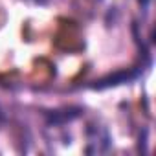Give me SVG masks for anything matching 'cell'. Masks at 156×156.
Listing matches in <instances>:
<instances>
[{
    "mask_svg": "<svg viewBox=\"0 0 156 156\" xmlns=\"http://www.w3.org/2000/svg\"><path fill=\"white\" fill-rule=\"evenodd\" d=\"M149 66H151V53L145 55L140 64L114 70V72H110L107 75H101L98 79H92V81L85 83L83 88L92 90V92H105V90H110V88H119V87H125V85H132L143 75V72Z\"/></svg>",
    "mask_w": 156,
    "mask_h": 156,
    "instance_id": "6da1fadb",
    "label": "cell"
},
{
    "mask_svg": "<svg viewBox=\"0 0 156 156\" xmlns=\"http://www.w3.org/2000/svg\"><path fill=\"white\" fill-rule=\"evenodd\" d=\"M39 114L46 127H64L83 116V107L64 105V107H55V108H41Z\"/></svg>",
    "mask_w": 156,
    "mask_h": 156,
    "instance_id": "7a4b0ae2",
    "label": "cell"
},
{
    "mask_svg": "<svg viewBox=\"0 0 156 156\" xmlns=\"http://www.w3.org/2000/svg\"><path fill=\"white\" fill-rule=\"evenodd\" d=\"M87 134H88V143H96L94 152H107L110 149L112 138L105 127H90Z\"/></svg>",
    "mask_w": 156,
    "mask_h": 156,
    "instance_id": "3957f363",
    "label": "cell"
},
{
    "mask_svg": "<svg viewBox=\"0 0 156 156\" xmlns=\"http://www.w3.org/2000/svg\"><path fill=\"white\" fill-rule=\"evenodd\" d=\"M136 2H138V6L145 11V9H149V6H151V2H152V0H136Z\"/></svg>",
    "mask_w": 156,
    "mask_h": 156,
    "instance_id": "277c9868",
    "label": "cell"
}]
</instances>
